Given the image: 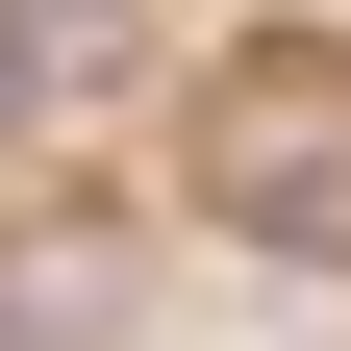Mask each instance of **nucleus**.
<instances>
[{"mask_svg":"<svg viewBox=\"0 0 351 351\" xmlns=\"http://www.w3.org/2000/svg\"><path fill=\"white\" fill-rule=\"evenodd\" d=\"M125 75V0H0V101H101Z\"/></svg>","mask_w":351,"mask_h":351,"instance_id":"obj_1","label":"nucleus"}]
</instances>
